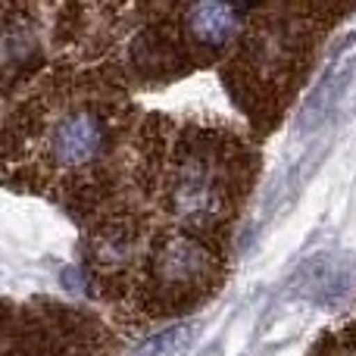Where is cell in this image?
<instances>
[{"label": "cell", "instance_id": "1", "mask_svg": "<svg viewBox=\"0 0 356 356\" xmlns=\"http://www.w3.org/2000/svg\"><path fill=\"white\" fill-rule=\"evenodd\" d=\"M110 144V119L97 106H69L47 131V156L60 172H79V169L97 163Z\"/></svg>", "mask_w": 356, "mask_h": 356}, {"label": "cell", "instance_id": "2", "mask_svg": "<svg viewBox=\"0 0 356 356\" xmlns=\"http://www.w3.org/2000/svg\"><path fill=\"white\" fill-rule=\"evenodd\" d=\"M213 272L216 263L209 250L181 232L163 234L150 253V282H154L156 294L188 297L200 291L213 278Z\"/></svg>", "mask_w": 356, "mask_h": 356}, {"label": "cell", "instance_id": "3", "mask_svg": "<svg viewBox=\"0 0 356 356\" xmlns=\"http://www.w3.org/2000/svg\"><path fill=\"white\" fill-rule=\"evenodd\" d=\"M225 203V178L219 175V163L203 150H188L178 160L169 181V207L175 216L191 222L209 219Z\"/></svg>", "mask_w": 356, "mask_h": 356}, {"label": "cell", "instance_id": "4", "mask_svg": "<svg viewBox=\"0 0 356 356\" xmlns=\"http://www.w3.org/2000/svg\"><path fill=\"white\" fill-rule=\"evenodd\" d=\"M353 72H356V54L347 63H334V66L328 69L325 79L316 85V91L309 94V100L300 106V113H297V122H294V135L297 138L313 135V131L325 122V116L334 110V104L341 100V94L347 91Z\"/></svg>", "mask_w": 356, "mask_h": 356}, {"label": "cell", "instance_id": "5", "mask_svg": "<svg viewBox=\"0 0 356 356\" xmlns=\"http://www.w3.org/2000/svg\"><path fill=\"white\" fill-rule=\"evenodd\" d=\"M244 22V10L232 3H194L184 10V29L200 47H222Z\"/></svg>", "mask_w": 356, "mask_h": 356}, {"label": "cell", "instance_id": "6", "mask_svg": "<svg viewBox=\"0 0 356 356\" xmlns=\"http://www.w3.org/2000/svg\"><path fill=\"white\" fill-rule=\"evenodd\" d=\"M191 341H194V328L172 325V328H166V332H160V334L144 341L135 356H178L181 350H188Z\"/></svg>", "mask_w": 356, "mask_h": 356}, {"label": "cell", "instance_id": "7", "mask_svg": "<svg viewBox=\"0 0 356 356\" xmlns=\"http://www.w3.org/2000/svg\"><path fill=\"white\" fill-rule=\"evenodd\" d=\"M347 356H356V334L350 338V344H347Z\"/></svg>", "mask_w": 356, "mask_h": 356}]
</instances>
